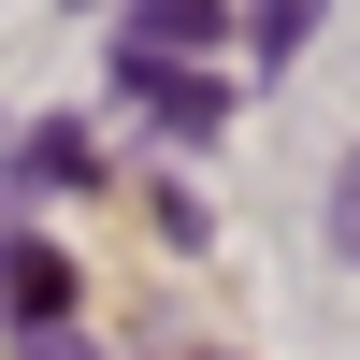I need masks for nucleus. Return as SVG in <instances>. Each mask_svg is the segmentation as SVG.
Returning <instances> with one entry per match:
<instances>
[{
  "instance_id": "nucleus-2",
  "label": "nucleus",
  "mask_w": 360,
  "mask_h": 360,
  "mask_svg": "<svg viewBox=\"0 0 360 360\" xmlns=\"http://www.w3.org/2000/svg\"><path fill=\"white\" fill-rule=\"evenodd\" d=\"M217 29H231V0H130V44L115 58H202Z\"/></svg>"
},
{
  "instance_id": "nucleus-5",
  "label": "nucleus",
  "mask_w": 360,
  "mask_h": 360,
  "mask_svg": "<svg viewBox=\"0 0 360 360\" xmlns=\"http://www.w3.org/2000/svg\"><path fill=\"white\" fill-rule=\"evenodd\" d=\"M15 173H29V188H72V173H86V144H72V130H58V115H44V130L15 144Z\"/></svg>"
},
{
  "instance_id": "nucleus-3",
  "label": "nucleus",
  "mask_w": 360,
  "mask_h": 360,
  "mask_svg": "<svg viewBox=\"0 0 360 360\" xmlns=\"http://www.w3.org/2000/svg\"><path fill=\"white\" fill-rule=\"evenodd\" d=\"M0 303L15 317H72V259L58 245H0Z\"/></svg>"
},
{
  "instance_id": "nucleus-6",
  "label": "nucleus",
  "mask_w": 360,
  "mask_h": 360,
  "mask_svg": "<svg viewBox=\"0 0 360 360\" xmlns=\"http://www.w3.org/2000/svg\"><path fill=\"white\" fill-rule=\"evenodd\" d=\"M332 259H360V144H346V173H332Z\"/></svg>"
},
{
  "instance_id": "nucleus-1",
  "label": "nucleus",
  "mask_w": 360,
  "mask_h": 360,
  "mask_svg": "<svg viewBox=\"0 0 360 360\" xmlns=\"http://www.w3.org/2000/svg\"><path fill=\"white\" fill-rule=\"evenodd\" d=\"M115 72H130V101L159 115L173 144H202V130H231V86H217V72H188V58H115Z\"/></svg>"
},
{
  "instance_id": "nucleus-4",
  "label": "nucleus",
  "mask_w": 360,
  "mask_h": 360,
  "mask_svg": "<svg viewBox=\"0 0 360 360\" xmlns=\"http://www.w3.org/2000/svg\"><path fill=\"white\" fill-rule=\"evenodd\" d=\"M317 15H332V0H245V44H259V72H288V58L317 44Z\"/></svg>"
}]
</instances>
